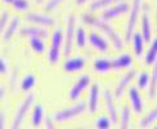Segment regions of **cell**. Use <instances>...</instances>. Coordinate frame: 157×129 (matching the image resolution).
<instances>
[{
  "instance_id": "obj_9",
  "label": "cell",
  "mask_w": 157,
  "mask_h": 129,
  "mask_svg": "<svg viewBox=\"0 0 157 129\" xmlns=\"http://www.w3.org/2000/svg\"><path fill=\"white\" fill-rule=\"evenodd\" d=\"M91 84V76L90 75H82L77 79V81L73 84V87L70 88V91L68 93V98L70 101H77L82 96V93L85 92V89Z\"/></svg>"
},
{
  "instance_id": "obj_7",
  "label": "cell",
  "mask_w": 157,
  "mask_h": 129,
  "mask_svg": "<svg viewBox=\"0 0 157 129\" xmlns=\"http://www.w3.org/2000/svg\"><path fill=\"white\" fill-rule=\"evenodd\" d=\"M130 7H131V4L125 3V2H120V3L114 4V5H112V7L105 8L103 14H101V20L112 21V20L118 18V17H121L122 14L127 13L128 10H130Z\"/></svg>"
},
{
  "instance_id": "obj_26",
  "label": "cell",
  "mask_w": 157,
  "mask_h": 129,
  "mask_svg": "<svg viewBox=\"0 0 157 129\" xmlns=\"http://www.w3.org/2000/svg\"><path fill=\"white\" fill-rule=\"evenodd\" d=\"M88 40V35L86 30L83 29V27H78V29H75V35H74V43L77 48L79 49H83L86 47V43Z\"/></svg>"
},
{
  "instance_id": "obj_3",
  "label": "cell",
  "mask_w": 157,
  "mask_h": 129,
  "mask_svg": "<svg viewBox=\"0 0 157 129\" xmlns=\"http://www.w3.org/2000/svg\"><path fill=\"white\" fill-rule=\"evenodd\" d=\"M143 7V0H132L131 2V7L128 10V20L126 23V29H125V40L130 41L132 38L134 30L136 27L138 23V17L140 14V10Z\"/></svg>"
},
{
  "instance_id": "obj_43",
  "label": "cell",
  "mask_w": 157,
  "mask_h": 129,
  "mask_svg": "<svg viewBox=\"0 0 157 129\" xmlns=\"http://www.w3.org/2000/svg\"><path fill=\"white\" fill-rule=\"evenodd\" d=\"M156 20H157V7H156Z\"/></svg>"
},
{
  "instance_id": "obj_10",
  "label": "cell",
  "mask_w": 157,
  "mask_h": 129,
  "mask_svg": "<svg viewBox=\"0 0 157 129\" xmlns=\"http://www.w3.org/2000/svg\"><path fill=\"white\" fill-rule=\"evenodd\" d=\"M25 20L27 22H30L33 25L36 26H42V27H53L56 26V20L52 16L48 14H43V13H36V12H31L27 13L25 16Z\"/></svg>"
},
{
  "instance_id": "obj_36",
  "label": "cell",
  "mask_w": 157,
  "mask_h": 129,
  "mask_svg": "<svg viewBox=\"0 0 157 129\" xmlns=\"http://www.w3.org/2000/svg\"><path fill=\"white\" fill-rule=\"evenodd\" d=\"M8 72V65L4 61V58L0 56V75H5Z\"/></svg>"
},
{
  "instance_id": "obj_23",
  "label": "cell",
  "mask_w": 157,
  "mask_h": 129,
  "mask_svg": "<svg viewBox=\"0 0 157 129\" xmlns=\"http://www.w3.org/2000/svg\"><path fill=\"white\" fill-rule=\"evenodd\" d=\"M120 2H123V0H94V2L90 4L88 10L90 12H96V10H101L110 7V5H114Z\"/></svg>"
},
{
  "instance_id": "obj_21",
  "label": "cell",
  "mask_w": 157,
  "mask_h": 129,
  "mask_svg": "<svg viewBox=\"0 0 157 129\" xmlns=\"http://www.w3.org/2000/svg\"><path fill=\"white\" fill-rule=\"evenodd\" d=\"M44 119V109H43V105L38 103L34 106V110H33V114H31V124L33 127H40Z\"/></svg>"
},
{
  "instance_id": "obj_29",
  "label": "cell",
  "mask_w": 157,
  "mask_h": 129,
  "mask_svg": "<svg viewBox=\"0 0 157 129\" xmlns=\"http://www.w3.org/2000/svg\"><path fill=\"white\" fill-rule=\"evenodd\" d=\"M131 124V109L128 107V105H125L121 113V120H120V127L126 129Z\"/></svg>"
},
{
  "instance_id": "obj_5",
  "label": "cell",
  "mask_w": 157,
  "mask_h": 129,
  "mask_svg": "<svg viewBox=\"0 0 157 129\" xmlns=\"http://www.w3.org/2000/svg\"><path fill=\"white\" fill-rule=\"evenodd\" d=\"M34 101H35V94H27V96L24 98V101H22V102L20 103V106L17 107V111H16V114H14V117L12 120V124H10V128L17 129L22 125V123H24L27 113L30 111Z\"/></svg>"
},
{
  "instance_id": "obj_38",
  "label": "cell",
  "mask_w": 157,
  "mask_h": 129,
  "mask_svg": "<svg viewBox=\"0 0 157 129\" xmlns=\"http://www.w3.org/2000/svg\"><path fill=\"white\" fill-rule=\"evenodd\" d=\"M5 127V113L0 111V129Z\"/></svg>"
},
{
  "instance_id": "obj_41",
  "label": "cell",
  "mask_w": 157,
  "mask_h": 129,
  "mask_svg": "<svg viewBox=\"0 0 157 129\" xmlns=\"http://www.w3.org/2000/svg\"><path fill=\"white\" fill-rule=\"evenodd\" d=\"M3 3H5V4H12L13 3V0H2Z\"/></svg>"
},
{
  "instance_id": "obj_18",
  "label": "cell",
  "mask_w": 157,
  "mask_h": 129,
  "mask_svg": "<svg viewBox=\"0 0 157 129\" xmlns=\"http://www.w3.org/2000/svg\"><path fill=\"white\" fill-rule=\"evenodd\" d=\"M88 41L92 45V48L96 49L98 52H100V53H106L109 50L108 41H106L105 39L103 38V35H100L99 32H95V31L94 32H90Z\"/></svg>"
},
{
  "instance_id": "obj_4",
  "label": "cell",
  "mask_w": 157,
  "mask_h": 129,
  "mask_svg": "<svg viewBox=\"0 0 157 129\" xmlns=\"http://www.w3.org/2000/svg\"><path fill=\"white\" fill-rule=\"evenodd\" d=\"M61 52H64V34L61 30H55L51 40V47L48 50V62L51 65L59 63Z\"/></svg>"
},
{
  "instance_id": "obj_11",
  "label": "cell",
  "mask_w": 157,
  "mask_h": 129,
  "mask_svg": "<svg viewBox=\"0 0 157 129\" xmlns=\"http://www.w3.org/2000/svg\"><path fill=\"white\" fill-rule=\"evenodd\" d=\"M92 69L98 74H106L110 71H118L116 58H96L92 63Z\"/></svg>"
},
{
  "instance_id": "obj_1",
  "label": "cell",
  "mask_w": 157,
  "mask_h": 129,
  "mask_svg": "<svg viewBox=\"0 0 157 129\" xmlns=\"http://www.w3.org/2000/svg\"><path fill=\"white\" fill-rule=\"evenodd\" d=\"M82 21L85 22L86 25L91 26V27H95V29H98L100 31H103V34H105V35L108 36V39L110 40L114 50H117V52H118V50H122V48H123L122 38H121L120 34L113 29V26H110L108 23V21L98 18V17H95V16L90 14V13L82 14Z\"/></svg>"
},
{
  "instance_id": "obj_33",
  "label": "cell",
  "mask_w": 157,
  "mask_h": 129,
  "mask_svg": "<svg viewBox=\"0 0 157 129\" xmlns=\"http://www.w3.org/2000/svg\"><path fill=\"white\" fill-rule=\"evenodd\" d=\"M12 7L16 10H20V12H25L30 8V2L29 0H13Z\"/></svg>"
},
{
  "instance_id": "obj_32",
  "label": "cell",
  "mask_w": 157,
  "mask_h": 129,
  "mask_svg": "<svg viewBox=\"0 0 157 129\" xmlns=\"http://www.w3.org/2000/svg\"><path fill=\"white\" fill-rule=\"evenodd\" d=\"M112 125V121H110V117L109 116H105L101 115L99 116L96 120H95V127L99 128V129H106Z\"/></svg>"
},
{
  "instance_id": "obj_35",
  "label": "cell",
  "mask_w": 157,
  "mask_h": 129,
  "mask_svg": "<svg viewBox=\"0 0 157 129\" xmlns=\"http://www.w3.org/2000/svg\"><path fill=\"white\" fill-rule=\"evenodd\" d=\"M9 12H3V14L0 16V35H2V32L4 31V29H5V26H7V23H8V21H9Z\"/></svg>"
},
{
  "instance_id": "obj_34",
  "label": "cell",
  "mask_w": 157,
  "mask_h": 129,
  "mask_svg": "<svg viewBox=\"0 0 157 129\" xmlns=\"http://www.w3.org/2000/svg\"><path fill=\"white\" fill-rule=\"evenodd\" d=\"M64 2L65 0H48V3L46 4V7H44V10H46V12H53V10L57 9Z\"/></svg>"
},
{
  "instance_id": "obj_27",
  "label": "cell",
  "mask_w": 157,
  "mask_h": 129,
  "mask_svg": "<svg viewBox=\"0 0 157 129\" xmlns=\"http://www.w3.org/2000/svg\"><path fill=\"white\" fill-rule=\"evenodd\" d=\"M116 59H117V66H118V70L128 69V67L132 66V63H134L132 56L128 54V53H122V54L118 56V57H116Z\"/></svg>"
},
{
  "instance_id": "obj_12",
  "label": "cell",
  "mask_w": 157,
  "mask_h": 129,
  "mask_svg": "<svg viewBox=\"0 0 157 129\" xmlns=\"http://www.w3.org/2000/svg\"><path fill=\"white\" fill-rule=\"evenodd\" d=\"M86 58L83 56H75L71 58H66L63 65V70L66 74H74V72L82 71L86 67Z\"/></svg>"
},
{
  "instance_id": "obj_6",
  "label": "cell",
  "mask_w": 157,
  "mask_h": 129,
  "mask_svg": "<svg viewBox=\"0 0 157 129\" xmlns=\"http://www.w3.org/2000/svg\"><path fill=\"white\" fill-rule=\"evenodd\" d=\"M75 23L77 18L75 14L70 13L66 18V30L64 34V56L69 57V54L71 53L73 44H74V35H75Z\"/></svg>"
},
{
  "instance_id": "obj_39",
  "label": "cell",
  "mask_w": 157,
  "mask_h": 129,
  "mask_svg": "<svg viewBox=\"0 0 157 129\" xmlns=\"http://www.w3.org/2000/svg\"><path fill=\"white\" fill-rule=\"evenodd\" d=\"M5 93H7V89H5V87H0V102L3 101V98H4V96H5Z\"/></svg>"
},
{
  "instance_id": "obj_19",
  "label": "cell",
  "mask_w": 157,
  "mask_h": 129,
  "mask_svg": "<svg viewBox=\"0 0 157 129\" xmlns=\"http://www.w3.org/2000/svg\"><path fill=\"white\" fill-rule=\"evenodd\" d=\"M18 26H20V20L17 17H13V18L8 21V23L4 29V41H9L13 38V35L18 30Z\"/></svg>"
},
{
  "instance_id": "obj_14",
  "label": "cell",
  "mask_w": 157,
  "mask_h": 129,
  "mask_svg": "<svg viewBox=\"0 0 157 129\" xmlns=\"http://www.w3.org/2000/svg\"><path fill=\"white\" fill-rule=\"evenodd\" d=\"M136 77V71L135 70H128L125 75H123L121 79L118 80L114 89V97L116 98H121L122 94L125 93V91L128 88V85L131 84V81Z\"/></svg>"
},
{
  "instance_id": "obj_31",
  "label": "cell",
  "mask_w": 157,
  "mask_h": 129,
  "mask_svg": "<svg viewBox=\"0 0 157 129\" xmlns=\"http://www.w3.org/2000/svg\"><path fill=\"white\" fill-rule=\"evenodd\" d=\"M149 80H151V75L147 71H143L136 76V84L139 89H147L149 85Z\"/></svg>"
},
{
  "instance_id": "obj_22",
  "label": "cell",
  "mask_w": 157,
  "mask_h": 129,
  "mask_svg": "<svg viewBox=\"0 0 157 129\" xmlns=\"http://www.w3.org/2000/svg\"><path fill=\"white\" fill-rule=\"evenodd\" d=\"M157 96V61L153 63L152 74H151V80L148 85V98L153 99Z\"/></svg>"
},
{
  "instance_id": "obj_15",
  "label": "cell",
  "mask_w": 157,
  "mask_h": 129,
  "mask_svg": "<svg viewBox=\"0 0 157 129\" xmlns=\"http://www.w3.org/2000/svg\"><path fill=\"white\" fill-rule=\"evenodd\" d=\"M127 96H128V101H130V103H131L132 111L135 114H140L144 110V101H143L142 94L139 92V88L131 87L127 92Z\"/></svg>"
},
{
  "instance_id": "obj_16",
  "label": "cell",
  "mask_w": 157,
  "mask_h": 129,
  "mask_svg": "<svg viewBox=\"0 0 157 129\" xmlns=\"http://www.w3.org/2000/svg\"><path fill=\"white\" fill-rule=\"evenodd\" d=\"M104 101H105V107H106V113L108 116L110 117L112 124H118V111L116 109V103H114V97L109 89L104 91Z\"/></svg>"
},
{
  "instance_id": "obj_37",
  "label": "cell",
  "mask_w": 157,
  "mask_h": 129,
  "mask_svg": "<svg viewBox=\"0 0 157 129\" xmlns=\"http://www.w3.org/2000/svg\"><path fill=\"white\" fill-rule=\"evenodd\" d=\"M43 121H44V127H46V128H48V129H51V128H53V127H55L53 117H51V116H47V117H44V119H43Z\"/></svg>"
},
{
  "instance_id": "obj_2",
  "label": "cell",
  "mask_w": 157,
  "mask_h": 129,
  "mask_svg": "<svg viewBox=\"0 0 157 129\" xmlns=\"http://www.w3.org/2000/svg\"><path fill=\"white\" fill-rule=\"evenodd\" d=\"M87 110V103L86 102H78L75 105L70 106V107H65L64 110L57 111L53 115V120L57 123H65L69 120H74L75 117L82 115Z\"/></svg>"
},
{
  "instance_id": "obj_8",
  "label": "cell",
  "mask_w": 157,
  "mask_h": 129,
  "mask_svg": "<svg viewBox=\"0 0 157 129\" xmlns=\"http://www.w3.org/2000/svg\"><path fill=\"white\" fill-rule=\"evenodd\" d=\"M142 23H140V29H142V36L144 38L145 41H151L152 39V20H151V8L149 4H143L142 7Z\"/></svg>"
},
{
  "instance_id": "obj_44",
  "label": "cell",
  "mask_w": 157,
  "mask_h": 129,
  "mask_svg": "<svg viewBox=\"0 0 157 129\" xmlns=\"http://www.w3.org/2000/svg\"><path fill=\"white\" fill-rule=\"evenodd\" d=\"M156 128H157V125H156Z\"/></svg>"
},
{
  "instance_id": "obj_28",
  "label": "cell",
  "mask_w": 157,
  "mask_h": 129,
  "mask_svg": "<svg viewBox=\"0 0 157 129\" xmlns=\"http://www.w3.org/2000/svg\"><path fill=\"white\" fill-rule=\"evenodd\" d=\"M36 84V76L34 74H26L21 81V91L22 92H30Z\"/></svg>"
},
{
  "instance_id": "obj_20",
  "label": "cell",
  "mask_w": 157,
  "mask_h": 129,
  "mask_svg": "<svg viewBox=\"0 0 157 129\" xmlns=\"http://www.w3.org/2000/svg\"><path fill=\"white\" fill-rule=\"evenodd\" d=\"M144 44H145V40L142 36V34L140 32L132 34V49L136 57H142V54L144 52Z\"/></svg>"
},
{
  "instance_id": "obj_42",
  "label": "cell",
  "mask_w": 157,
  "mask_h": 129,
  "mask_svg": "<svg viewBox=\"0 0 157 129\" xmlns=\"http://www.w3.org/2000/svg\"><path fill=\"white\" fill-rule=\"evenodd\" d=\"M35 2H36V3H39V4H40V3H43V2H46V0H35Z\"/></svg>"
},
{
  "instance_id": "obj_25",
  "label": "cell",
  "mask_w": 157,
  "mask_h": 129,
  "mask_svg": "<svg viewBox=\"0 0 157 129\" xmlns=\"http://www.w3.org/2000/svg\"><path fill=\"white\" fill-rule=\"evenodd\" d=\"M155 121H157V105L144 117H142V119L139 120V127L140 128H148V127L152 125Z\"/></svg>"
},
{
  "instance_id": "obj_13",
  "label": "cell",
  "mask_w": 157,
  "mask_h": 129,
  "mask_svg": "<svg viewBox=\"0 0 157 129\" xmlns=\"http://www.w3.org/2000/svg\"><path fill=\"white\" fill-rule=\"evenodd\" d=\"M100 85L98 83H95L90 88V94H88V101H87V110L90 114H95L99 109V102H100Z\"/></svg>"
},
{
  "instance_id": "obj_30",
  "label": "cell",
  "mask_w": 157,
  "mask_h": 129,
  "mask_svg": "<svg viewBox=\"0 0 157 129\" xmlns=\"http://www.w3.org/2000/svg\"><path fill=\"white\" fill-rule=\"evenodd\" d=\"M30 48L34 50L35 53H43L46 50V43H44V39L42 38H31L30 39Z\"/></svg>"
},
{
  "instance_id": "obj_40",
  "label": "cell",
  "mask_w": 157,
  "mask_h": 129,
  "mask_svg": "<svg viewBox=\"0 0 157 129\" xmlns=\"http://www.w3.org/2000/svg\"><path fill=\"white\" fill-rule=\"evenodd\" d=\"M87 2H90V0H75V4L78 7H82V5H85Z\"/></svg>"
},
{
  "instance_id": "obj_17",
  "label": "cell",
  "mask_w": 157,
  "mask_h": 129,
  "mask_svg": "<svg viewBox=\"0 0 157 129\" xmlns=\"http://www.w3.org/2000/svg\"><path fill=\"white\" fill-rule=\"evenodd\" d=\"M21 36H25V38H42V39H46L48 38L49 32L48 30H46V27H42V26H24L22 29L20 30Z\"/></svg>"
},
{
  "instance_id": "obj_24",
  "label": "cell",
  "mask_w": 157,
  "mask_h": 129,
  "mask_svg": "<svg viewBox=\"0 0 157 129\" xmlns=\"http://www.w3.org/2000/svg\"><path fill=\"white\" fill-rule=\"evenodd\" d=\"M144 58H145V65L147 66H152L157 61V36L151 41V47Z\"/></svg>"
}]
</instances>
